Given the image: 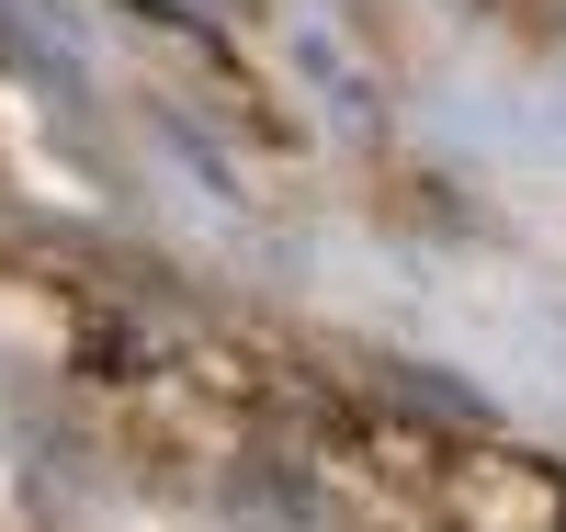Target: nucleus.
<instances>
[{
  "label": "nucleus",
  "mask_w": 566,
  "mask_h": 532,
  "mask_svg": "<svg viewBox=\"0 0 566 532\" xmlns=\"http://www.w3.org/2000/svg\"><path fill=\"white\" fill-rule=\"evenodd\" d=\"M397 385H408L419 408H442V419H488V397H476V385H453V374H431V363H397Z\"/></svg>",
  "instance_id": "nucleus-1"
},
{
  "label": "nucleus",
  "mask_w": 566,
  "mask_h": 532,
  "mask_svg": "<svg viewBox=\"0 0 566 532\" xmlns=\"http://www.w3.org/2000/svg\"><path fill=\"white\" fill-rule=\"evenodd\" d=\"M136 12H148V23H170V34H205V23H216L205 0H136Z\"/></svg>",
  "instance_id": "nucleus-2"
},
{
  "label": "nucleus",
  "mask_w": 566,
  "mask_h": 532,
  "mask_svg": "<svg viewBox=\"0 0 566 532\" xmlns=\"http://www.w3.org/2000/svg\"><path fill=\"white\" fill-rule=\"evenodd\" d=\"M555 532H566V521H555Z\"/></svg>",
  "instance_id": "nucleus-3"
}]
</instances>
